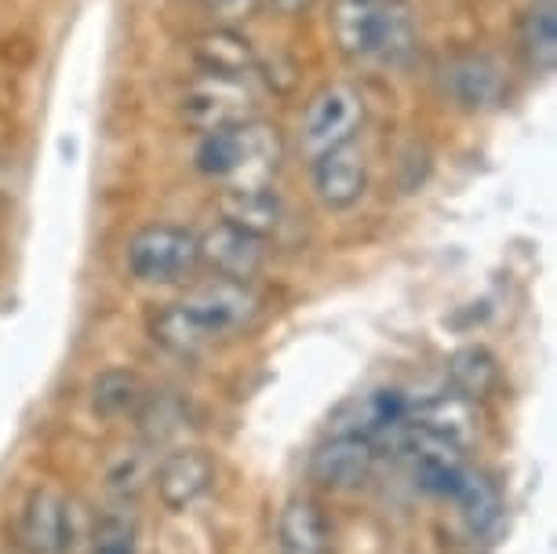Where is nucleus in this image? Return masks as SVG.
<instances>
[{"instance_id":"nucleus-1","label":"nucleus","mask_w":557,"mask_h":554,"mask_svg":"<svg viewBox=\"0 0 557 554\" xmlns=\"http://www.w3.org/2000/svg\"><path fill=\"white\" fill-rule=\"evenodd\" d=\"M332 29L357 62H405L416 48V19L405 0H335Z\"/></svg>"},{"instance_id":"nucleus-2","label":"nucleus","mask_w":557,"mask_h":554,"mask_svg":"<svg viewBox=\"0 0 557 554\" xmlns=\"http://www.w3.org/2000/svg\"><path fill=\"white\" fill-rule=\"evenodd\" d=\"M281 157V132L267 121H245L237 128L208 132L197 146V169L226 186H270Z\"/></svg>"},{"instance_id":"nucleus-3","label":"nucleus","mask_w":557,"mask_h":554,"mask_svg":"<svg viewBox=\"0 0 557 554\" xmlns=\"http://www.w3.org/2000/svg\"><path fill=\"white\" fill-rule=\"evenodd\" d=\"M256 91L248 77H219V73H197L183 91V121L194 132H223L245 121H256Z\"/></svg>"},{"instance_id":"nucleus-4","label":"nucleus","mask_w":557,"mask_h":554,"mask_svg":"<svg viewBox=\"0 0 557 554\" xmlns=\"http://www.w3.org/2000/svg\"><path fill=\"white\" fill-rule=\"evenodd\" d=\"M364 121V99L350 85H329L310 99L307 118H302L299 150L318 161L329 150L354 143L357 128Z\"/></svg>"},{"instance_id":"nucleus-5","label":"nucleus","mask_w":557,"mask_h":554,"mask_svg":"<svg viewBox=\"0 0 557 554\" xmlns=\"http://www.w3.org/2000/svg\"><path fill=\"white\" fill-rule=\"evenodd\" d=\"M128 267L146 285H175V281H186L197 270V237L168 223L146 226L132 237Z\"/></svg>"},{"instance_id":"nucleus-6","label":"nucleus","mask_w":557,"mask_h":554,"mask_svg":"<svg viewBox=\"0 0 557 554\" xmlns=\"http://www.w3.org/2000/svg\"><path fill=\"white\" fill-rule=\"evenodd\" d=\"M186 307L194 310V318L212 332L215 343L245 336V332L256 325L262 299L251 292L245 281H226V278H212L205 285L190 288L183 296Z\"/></svg>"},{"instance_id":"nucleus-7","label":"nucleus","mask_w":557,"mask_h":554,"mask_svg":"<svg viewBox=\"0 0 557 554\" xmlns=\"http://www.w3.org/2000/svg\"><path fill=\"white\" fill-rule=\"evenodd\" d=\"M197 263H205L215 278L245 281L248 285L267 263V242L230 223H215L197 237Z\"/></svg>"},{"instance_id":"nucleus-8","label":"nucleus","mask_w":557,"mask_h":554,"mask_svg":"<svg viewBox=\"0 0 557 554\" xmlns=\"http://www.w3.org/2000/svg\"><path fill=\"white\" fill-rule=\"evenodd\" d=\"M18 547L26 554H66L70 551V500L51 485L29 493L18 518Z\"/></svg>"},{"instance_id":"nucleus-9","label":"nucleus","mask_w":557,"mask_h":554,"mask_svg":"<svg viewBox=\"0 0 557 554\" xmlns=\"http://www.w3.org/2000/svg\"><path fill=\"white\" fill-rule=\"evenodd\" d=\"M215 482V464L205 448H175L153 467L157 496L168 510H186L197 500L208 496Z\"/></svg>"},{"instance_id":"nucleus-10","label":"nucleus","mask_w":557,"mask_h":554,"mask_svg":"<svg viewBox=\"0 0 557 554\" xmlns=\"http://www.w3.org/2000/svg\"><path fill=\"white\" fill-rule=\"evenodd\" d=\"M375 445L361 434H332L310 456V478L324 489H354L372 475Z\"/></svg>"},{"instance_id":"nucleus-11","label":"nucleus","mask_w":557,"mask_h":554,"mask_svg":"<svg viewBox=\"0 0 557 554\" xmlns=\"http://www.w3.org/2000/svg\"><path fill=\"white\" fill-rule=\"evenodd\" d=\"M364 186H368V164L364 153L354 143L339 146V150H329L313 161V190H318L321 205L332 208V212L354 208L361 201Z\"/></svg>"},{"instance_id":"nucleus-12","label":"nucleus","mask_w":557,"mask_h":554,"mask_svg":"<svg viewBox=\"0 0 557 554\" xmlns=\"http://www.w3.org/2000/svg\"><path fill=\"white\" fill-rule=\"evenodd\" d=\"M219 223H230L237 230H245L251 237H267L281 226V201L270 186H226L219 194Z\"/></svg>"},{"instance_id":"nucleus-13","label":"nucleus","mask_w":557,"mask_h":554,"mask_svg":"<svg viewBox=\"0 0 557 554\" xmlns=\"http://www.w3.org/2000/svg\"><path fill=\"white\" fill-rule=\"evenodd\" d=\"M332 532L324 510L310 496H296L281 507L277 518V547L281 554H329Z\"/></svg>"},{"instance_id":"nucleus-14","label":"nucleus","mask_w":557,"mask_h":554,"mask_svg":"<svg viewBox=\"0 0 557 554\" xmlns=\"http://www.w3.org/2000/svg\"><path fill=\"white\" fill-rule=\"evenodd\" d=\"M194 62L201 73H219V77H248L259 66L256 48L237 29L215 26L194 40Z\"/></svg>"},{"instance_id":"nucleus-15","label":"nucleus","mask_w":557,"mask_h":554,"mask_svg":"<svg viewBox=\"0 0 557 554\" xmlns=\"http://www.w3.org/2000/svg\"><path fill=\"white\" fill-rule=\"evenodd\" d=\"M150 336L157 347H164L168 354H178V358H197V354H205L208 347H215L212 332L194 318V310L186 307L183 299L168 303L164 310L153 313Z\"/></svg>"},{"instance_id":"nucleus-16","label":"nucleus","mask_w":557,"mask_h":554,"mask_svg":"<svg viewBox=\"0 0 557 554\" xmlns=\"http://www.w3.org/2000/svg\"><path fill=\"white\" fill-rule=\"evenodd\" d=\"M451 99L467 110H488L503 99V70L488 56H467L448 70Z\"/></svg>"},{"instance_id":"nucleus-17","label":"nucleus","mask_w":557,"mask_h":554,"mask_svg":"<svg viewBox=\"0 0 557 554\" xmlns=\"http://www.w3.org/2000/svg\"><path fill=\"white\" fill-rule=\"evenodd\" d=\"M451 496L459 500L462 518L478 537H496L503 518H507V504H503L499 485L488 475H474V470H462V478L451 489Z\"/></svg>"},{"instance_id":"nucleus-18","label":"nucleus","mask_w":557,"mask_h":554,"mask_svg":"<svg viewBox=\"0 0 557 554\" xmlns=\"http://www.w3.org/2000/svg\"><path fill=\"white\" fill-rule=\"evenodd\" d=\"M451 394L462 402H481L499 386V365L485 347H462L448 361Z\"/></svg>"},{"instance_id":"nucleus-19","label":"nucleus","mask_w":557,"mask_h":554,"mask_svg":"<svg viewBox=\"0 0 557 554\" xmlns=\"http://www.w3.org/2000/svg\"><path fill=\"white\" fill-rule=\"evenodd\" d=\"M521 51L535 73H550L557 62V15L554 0L535 4L521 23Z\"/></svg>"},{"instance_id":"nucleus-20","label":"nucleus","mask_w":557,"mask_h":554,"mask_svg":"<svg viewBox=\"0 0 557 554\" xmlns=\"http://www.w3.org/2000/svg\"><path fill=\"white\" fill-rule=\"evenodd\" d=\"M146 402V386L128 369H110L91 383V409L102 416H128L139 413Z\"/></svg>"},{"instance_id":"nucleus-21","label":"nucleus","mask_w":557,"mask_h":554,"mask_svg":"<svg viewBox=\"0 0 557 554\" xmlns=\"http://www.w3.org/2000/svg\"><path fill=\"white\" fill-rule=\"evenodd\" d=\"M150 482H153V464L143 448H128V453L113 456V464L107 470V485L117 500H135Z\"/></svg>"},{"instance_id":"nucleus-22","label":"nucleus","mask_w":557,"mask_h":554,"mask_svg":"<svg viewBox=\"0 0 557 554\" xmlns=\"http://www.w3.org/2000/svg\"><path fill=\"white\" fill-rule=\"evenodd\" d=\"M91 554H135V532L124 518L99 521L96 540H91Z\"/></svg>"},{"instance_id":"nucleus-23","label":"nucleus","mask_w":557,"mask_h":554,"mask_svg":"<svg viewBox=\"0 0 557 554\" xmlns=\"http://www.w3.org/2000/svg\"><path fill=\"white\" fill-rule=\"evenodd\" d=\"M201 4L219 26L237 29V26H245V23H251V19L259 15L262 0H201Z\"/></svg>"},{"instance_id":"nucleus-24","label":"nucleus","mask_w":557,"mask_h":554,"mask_svg":"<svg viewBox=\"0 0 557 554\" xmlns=\"http://www.w3.org/2000/svg\"><path fill=\"white\" fill-rule=\"evenodd\" d=\"M146 405H150V416H146V434H150L153 442H164V438L172 434L178 423H183V409H178V402H172V398H157V402L146 398Z\"/></svg>"},{"instance_id":"nucleus-25","label":"nucleus","mask_w":557,"mask_h":554,"mask_svg":"<svg viewBox=\"0 0 557 554\" xmlns=\"http://www.w3.org/2000/svg\"><path fill=\"white\" fill-rule=\"evenodd\" d=\"M262 4H270L273 12H281V15H299L318 4V0H262Z\"/></svg>"}]
</instances>
